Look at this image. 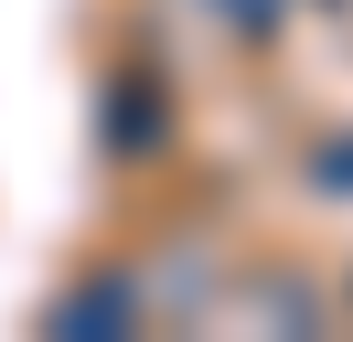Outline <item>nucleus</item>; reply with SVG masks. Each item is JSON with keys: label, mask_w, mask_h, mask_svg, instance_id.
<instances>
[{"label": "nucleus", "mask_w": 353, "mask_h": 342, "mask_svg": "<svg viewBox=\"0 0 353 342\" xmlns=\"http://www.w3.org/2000/svg\"><path fill=\"white\" fill-rule=\"evenodd\" d=\"M321 192H353V139H321V171H310Z\"/></svg>", "instance_id": "3"}, {"label": "nucleus", "mask_w": 353, "mask_h": 342, "mask_svg": "<svg viewBox=\"0 0 353 342\" xmlns=\"http://www.w3.org/2000/svg\"><path fill=\"white\" fill-rule=\"evenodd\" d=\"M108 139H118V150H139V139H150V97H139V86L108 107Z\"/></svg>", "instance_id": "2"}, {"label": "nucleus", "mask_w": 353, "mask_h": 342, "mask_svg": "<svg viewBox=\"0 0 353 342\" xmlns=\"http://www.w3.org/2000/svg\"><path fill=\"white\" fill-rule=\"evenodd\" d=\"M225 11H236L246 32H279V0H225Z\"/></svg>", "instance_id": "4"}, {"label": "nucleus", "mask_w": 353, "mask_h": 342, "mask_svg": "<svg viewBox=\"0 0 353 342\" xmlns=\"http://www.w3.org/2000/svg\"><path fill=\"white\" fill-rule=\"evenodd\" d=\"M54 321H65V332H129V321H139V289H129V278H86Z\"/></svg>", "instance_id": "1"}]
</instances>
